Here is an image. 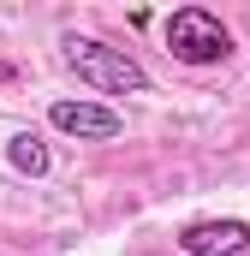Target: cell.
<instances>
[{"mask_svg":"<svg viewBox=\"0 0 250 256\" xmlns=\"http://www.w3.org/2000/svg\"><path fill=\"white\" fill-rule=\"evenodd\" d=\"M60 48H66V66L78 72V84H90L96 96H143L149 90V72L125 48H108L96 36H66Z\"/></svg>","mask_w":250,"mask_h":256,"instance_id":"6da1fadb","label":"cell"},{"mask_svg":"<svg viewBox=\"0 0 250 256\" xmlns=\"http://www.w3.org/2000/svg\"><path fill=\"white\" fill-rule=\"evenodd\" d=\"M48 126L66 131V137H120V114L102 108V102H54L48 108Z\"/></svg>","mask_w":250,"mask_h":256,"instance_id":"3957f363","label":"cell"},{"mask_svg":"<svg viewBox=\"0 0 250 256\" xmlns=\"http://www.w3.org/2000/svg\"><path fill=\"white\" fill-rule=\"evenodd\" d=\"M167 54L185 60V66H214V60L232 54V36H226V24L208 6H179L167 18Z\"/></svg>","mask_w":250,"mask_h":256,"instance_id":"7a4b0ae2","label":"cell"},{"mask_svg":"<svg viewBox=\"0 0 250 256\" xmlns=\"http://www.w3.org/2000/svg\"><path fill=\"white\" fill-rule=\"evenodd\" d=\"M6 161L18 167V173H30V179H42L54 161H48V149H42V137H30V131H18L12 143H6Z\"/></svg>","mask_w":250,"mask_h":256,"instance_id":"5b68a950","label":"cell"},{"mask_svg":"<svg viewBox=\"0 0 250 256\" xmlns=\"http://www.w3.org/2000/svg\"><path fill=\"white\" fill-rule=\"evenodd\" d=\"M244 244H250L244 220H190L179 232V250L185 256H238Z\"/></svg>","mask_w":250,"mask_h":256,"instance_id":"277c9868","label":"cell"}]
</instances>
